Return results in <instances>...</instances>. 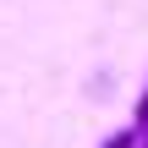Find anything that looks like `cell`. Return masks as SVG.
<instances>
[{"label":"cell","instance_id":"obj_3","mask_svg":"<svg viewBox=\"0 0 148 148\" xmlns=\"http://www.w3.org/2000/svg\"><path fill=\"white\" fill-rule=\"evenodd\" d=\"M143 148H148V143H143Z\"/></svg>","mask_w":148,"mask_h":148},{"label":"cell","instance_id":"obj_1","mask_svg":"<svg viewBox=\"0 0 148 148\" xmlns=\"http://www.w3.org/2000/svg\"><path fill=\"white\" fill-rule=\"evenodd\" d=\"M143 143H148V126H137V121H126L121 132H110V137H104L99 148H143Z\"/></svg>","mask_w":148,"mask_h":148},{"label":"cell","instance_id":"obj_2","mask_svg":"<svg viewBox=\"0 0 148 148\" xmlns=\"http://www.w3.org/2000/svg\"><path fill=\"white\" fill-rule=\"evenodd\" d=\"M132 121H137V126H148V88L137 93V110H132Z\"/></svg>","mask_w":148,"mask_h":148}]
</instances>
